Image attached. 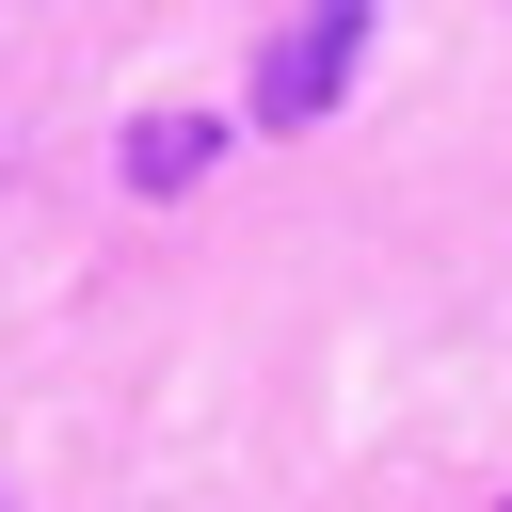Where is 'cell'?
I'll return each mask as SVG.
<instances>
[{
  "label": "cell",
  "instance_id": "cell-1",
  "mask_svg": "<svg viewBox=\"0 0 512 512\" xmlns=\"http://www.w3.org/2000/svg\"><path fill=\"white\" fill-rule=\"evenodd\" d=\"M352 48H368V16H352V0H320V16H304V32L272 48V80H256V112H272V128H288V112H320V96L352 80Z\"/></svg>",
  "mask_w": 512,
  "mask_h": 512
},
{
  "label": "cell",
  "instance_id": "cell-2",
  "mask_svg": "<svg viewBox=\"0 0 512 512\" xmlns=\"http://www.w3.org/2000/svg\"><path fill=\"white\" fill-rule=\"evenodd\" d=\"M192 160H208V128H176V112H160V128H144V144H128V176H144V192H176V176H192Z\"/></svg>",
  "mask_w": 512,
  "mask_h": 512
}]
</instances>
